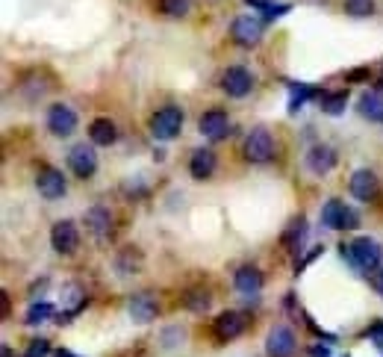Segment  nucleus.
Here are the masks:
<instances>
[{"mask_svg":"<svg viewBox=\"0 0 383 357\" xmlns=\"http://www.w3.org/2000/svg\"><path fill=\"white\" fill-rule=\"evenodd\" d=\"M36 189H39L41 198L56 201V198H62L68 192V180H65V175L56 166H41L36 171Z\"/></svg>","mask_w":383,"mask_h":357,"instance_id":"39448f33","label":"nucleus"},{"mask_svg":"<svg viewBox=\"0 0 383 357\" xmlns=\"http://www.w3.org/2000/svg\"><path fill=\"white\" fill-rule=\"evenodd\" d=\"M50 316H53V304H48V302H33L27 307V325H39Z\"/></svg>","mask_w":383,"mask_h":357,"instance_id":"bb28decb","label":"nucleus"},{"mask_svg":"<svg viewBox=\"0 0 383 357\" xmlns=\"http://www.w3.org/2000/svg\"><path fill=\"white\" fill-rule=\"evenodd\" d=\"M319 107L328 112V116H339V112H345V107H348V89L321 92V95H319Z\"/></svg>","mask_w":383,"mask_h":357,"instance_id":"b1692460","label":"nucleus"},{"mask_svg":"<svg viewBox=\"0 0 383 357\" xmlns=\"http://www.w3.org/2000/svg\"><path fill=\"white\" fill-rule=\"evenodd\" d=\"M307 97H313V89L304 83H292V101H289V112H298V107H304Z\"/></svg>","mask_w":383,"mask_h":357,"instance_id":"c85d7f7f","label":"nucleus"},{"mask_svg":"<svg viewBox=\"0 0 383 357\" xmlns=\"http://www.w3.org/2000/svg\"><path fill=\"white\" fill-rule=\"evenodd\" d=\"M253 89V74L242 65H233L221 74V92L227 97H245Z\"/></svg>","mask_w":383,"mask_h":357,"instance_id":"6e6552de","label":"nucleus"},{"mask_svg":"<svg viewBox=\"0 0 383 357\" xmlns=\"http://www.w3.org/2000/svg\"><path fill=\"white\" fill-rule=\"evenodd\" d=\"M295 349H298L295 334L286 325H277V328L268 331V337H265V354L268 357H292Z\"/></svg>","mask_w":383,"mask_h":357,"instance_id":"9b49d317","label":"nucleus"},{"mask_svg":"<svg viewBox=\"0 0 383 357\" xmlns=\"http://www.w3.org/2000/svg\"><path fill=\"white\" fill-rule=\"evenodd\" d=\"M157 6L168 18H183L192 9V0H157Z\"/></svg>","mask_w":383,"mask_h":357,"instance_id":"a878e982","label":"nucleus"},{"mask_svg":"<svg viewBox=\"0 0 383 357\" xmlns=\"http://www.w3.org/2000/svg\"><path fill=\"white\" fill-rule=\"evenodd\" d=\"M89 139H92V145H104V148H109L112 142L118 139V127H116V121H112V119H95V121L89 124Z\"/></svg>","mask_w":383,"mask_h":357,"instance_id":"aec40b11","label":"nucleus"},{"mask_svg":"<svg viewBox=\"0 0 383 357\" xmlns=\"http://www.w3.org/2000/svg\"><path fill=\"white\" fill-rule=\"evenodd\" d=\"M365 77H368L365 68H357V71H351V74H348V80H365Z\"/></svg>","mask_w":383,"mask_h":357,"instance_id":"f704fd0d","label":"nucleus"},{"mask_svg":"<svg viewBox=\"0 0 383 357\" xmlns=\"http://www.w3.org/2000/svg\"><path fill=\"white\" fill-rule=\"evenodd\" d=\"M68 168L74 171L80 180H89L95 171H97V154H95V148L86 145V142L74 145V148L68 151Z\"/></svg>","mask_w":383,"mask_h":357,"instance_id":"1a4fd4ad","label":"nucleus"},{"mask_svg":"<svg viewBox=\"0 0 383 357\" xmlns=\"http://www.w3.org/2000/svg\"><path fill=\"white\" fill-rule=\"evenodd\" d=\"M339 251H342V260H348L354 272H360V275L377 272V266H380V260H383L380 242L372 239V236H357L354 242H342V245H339Z\"/></svg>","mask_w":383,"mask_h":357,"instance_id":"f257e3e1","label":"nucleus"},{"mask_svg":"<svg viewBox=\"0 0 383 357\" xmlns=\"http://www.w3.org/2000/svg\"><path fill=\"white\" fill-rule=\"evenodd\" d=\"M116 266H118L121 275H133V269L141 266V254H139V248H124V251H118Z\"/></svg>","mask_w":383,"mask_h":357,"instance_id":"393cba45","label":"nucleus"},{"mask_svg":"<svg viewBox=\"0 0 383 357\" xmlns=\"http://www.w3.org/2000/svg\"><path fill=\"white\" fill-rule=\"evenodd\" d=\"M245 313H239V310H224L216 316V322H212V337H216L218 342H233L245 334Z\"/></svg>","mask_w":383,"mask_h":357,"instance_id":"20e7f679","label":"nucleus"},{"mask_svg":"<svg viewBox=\"0 0 383 357\" xmlns=\"http://www.w3.org/2000/svg\"><path fill=\"white\" fill-rule=\"evenodd\" d=\"M375 290H377V292L383 295V269H380V272L375 275Z\"/></svg>","mask_w":383,"mask_h":357,"instance_id":"c9c22d12","label":"nucleus"},{"mask_svg":"<svg viewBox=\"0 0 383 357\" xmlns=\"http://www.w3.org/2000/svg\"><path fill=\"white\" fill-rule=\"evenodd\" d=\"M307 219L304 216H298V219H292L289 222V227L283 231V236H280V245L286 248L289 254H301V245H304V239H307Z\"/></svg>","mask_w":383,"mask_h":357,"instance_id":"a211bd4d","label":"nucleus"},{"mask_svg":"<svg viewBox=\"0 0 383 357\" xmlns=\"http://www.w3.org/2000/svg\"><path fill=\"white\" fill-rule=\"evenodd\" d=\"M377 175L372 168H357L351 175V180H348V189H351V195L357 198V201H372V198L377 195Z\"/></svg>","mask_w":383,"mask_h":357,"instance_id":"ddd939ff","label":"nucleus"},{"mask_svg":"<svg viewBox=\"0 0 383 357\" xmlns=\"http://www.w3.org/2000/svg\"><path fill=\"white\" fill-rule=\"evenodd\" d=\"M50 354V342L48 339H33L30 346H27L24 357H48Z\"/></svg>","mask_w":383,"mask_h":357,"instance_id":"c756f323","label":"nucleus"},{"mask_svg":"<svg viewBox=\"0 0 383 357\" xmlns=\"http://www.w3.org/2000/svg\"><path fill=\"white\" fill-rule=\"evenodd\" d=\"M183 119H186V116H183V109L174 107V104L157 109V112L151 116V133H153V139L172 142V139L183 130Z\"/></svg>","mask_w":383,"mask_h":357,"instance_id":"f03ea898","label":"nucleus"},{"mask_svg":"<svg viewBox=\"0 0 383 357\" xmlns=\"http://www.w3.org/2000/svg\"><path fill=\"white\" fill-rule=\"evenodd\" d=\"M309 357H330V349L328 346H313L309 349Z\"/></svg>","mask_w":383,"mask_h":357,"instance_id":"473e14b6","label":"nucleus"},{"mask_svg":"<svg viewBox=\"0 0 383 357\" xmlns=\"http://www.w3.org/2000/svg\"><path fill=\"white\" fill-rule=\"evenodd\" d=\"M245 4H248V6H253V9H263V12L274 6V4H272V0H245Z\"/></svg>","mask_w":383,"mask_h":357,"instance_id":"2f4dec72","label":"nucleus"},{"mask_svg":"<svg viewBox=\"0 0 383 357\" xmlns=\"http://www.w3.org/2000/svg\"><path fill=\"white\" fill-rule=\"evenodd\" d=\"M0 351H4V357H12V349H9V346H4Z\"/></svg>","mask_w":383,"mask_h":357,"instance_id":"4c0bfd02","label":"nucleus"},{"mask_svg":"<svg viewBox=\"0 0 383 357\" xmlns=\"http://www.w3.org/2000/svg\"><path fill=\"white\" fill-rule=\"evenodd\" d=\"M263 283H265V278L257 266H239L236 275H233V287L242 295H251V298L263 290Z\"/></svg>","mask_w":383,"mask_h":357,"instance_id":"f3484780","label":"nucleus"},{"mask_svg":"<svg viewBox=\"0 0 383 357\" xmlns=\"http://www.w3.org/2000/svg\"><path fill=\"white\" fill-rule=\"evenodd\" d=\"M48 130L53 136H60V139L71 136V133L77 130V112L71 109L68 104H53L48 109Z\"/></svg>","mask_w":383,"mask_h":357,"instance_id":"9d476101","label":"nucleus"},{"mask_svg":"<svg viewBox=\"0 0 383 357\" xmlns=\"http://www.w3.org/2000/svg\"><path fill=\"white\" fill-rule=\"evenodd\" d=\"M216 166H218V160H216V151L212 148H197L189 156V175L195 180H209L216 175Z\"/></svg>","mask_w":383,"mask_h":357,"instance_id":"dca6fc26","label":"nucleus"},{"mask_svg":"<svg viewBox=\"0 0 383 357\" xmlns=\"http://www.w3.org/2000/svg\"><path fill=\"white\" fill-rule=\"evenodd\" d=\"M209 304H212V292L207 287H192L183 295V307L192 313H204V310H209Z\"/></svg>","mask_w":383,"mask_h":357,"instance_id":"5701e85b","label":"nucleus"},{"mask_svg":"<svg viewBox=\"0 0 383 357\" xmlns=\"http://www.w3.org/2000/svg\"><path fill=\"white\" fill-rule=\"evenodd\" d=\"M345 207L339 198H330L328 204L321 207V224L330 227V231H345Z\"/></svg>","mask_w":383,"mask_h":357,"instance_id":"412c9836","label":"nucleus"},{"mask_svg":"<svg viewBox=\"0 0 383 357\" xmlns=\"http://www.w3.org/2000/svg\"><path fill=\"white\" fill-rule=\"evenodd\" d=\"M345 12L351 18H368L375 12V0H345Z\"/></svg>","mask_w":383,"mask_h":357,"instance_id":"cd10ccee","label":"nucleus"},{"mask_svg":"<svg viewBox=\"0 0 383 357\" xmlns=\"http://www.w3.org/2000/svg\"><path fill=\"white\" fill-rule=\"evenodd\" d=\"M242 154L245 160L253 163V166H263L274 156V139L265 127H253V130L245 136V145H242Z\"/></svg>","mask_w":383,"mask_h":357,"instance_id":"7ed1b4c3","label":"nucleus"},{"mask_svg":"<svg viewBox=\"0 0 383 357\" xmlns=\"http://www.w3.org/2000/svg\"><path fill=\"white\" fill-rule=\"evenodd\" d=\"M197 130L209 142H218L224 136H230V116H227L224 109H209L201 116V121H197Z\"/></svg>","mask_w":383,"mask_h":357,"instance_id":"f8f14e48","label":"nucleus"},{"mask_svg":"<svg viewBox=\"0 0 383 357\" xmlns=\"http://www.w3.org/2000/svg\"><path fill=\"white\" fill-rule=\"evenodd\" d=\"M357 109H360V116L368 119V121H383V95L380 92H365L360 97Z\"/></svg>","mask_w":383,"mask_h":357,"instance_id":"4be33fe9","label":"nucleus"},{"mask_svg":"<svg viewBox=\"0 0 383 357\" xmlns=\"http://www.w3.org/2000/svg\"><path fill=\"white\" fill-rule=\"evenodd\" d=\"M365 337H383V322H377V325H372L365 331Z\"/></svg>","mask_w":383,"mask_h":357,"instance_id":"72a5a7b5","label":"nucleus"},{"mask_svg":"<svg viewBox=\"0 0 383 357\" xmlns=\"http://www.w3.org/2000/svg\"><path fill=\"white\" fill-rule=\"evenodd\" d=\"M283 12H289V6L286 4H277V6H272V9H265L263 15H265V21H274V18H280Z\"/></svg>","mask_w":383,"mask_h":357,"instance_id":"7c9ffc66","label":"nucleus"},{"mask_svg":"<svg viewBox=\"0 0 383 357\" xmlns=\"http://www.w3.org/2000/svg\"><path fill=\"white\" fill-rule=\"evenodd\" d=\"M86 227H89V234H92V236L104 239V236L112 231V213H109V207L95 204V207L86 213Z\"/></svg>","mask_w":383,"mask_h":357,"instance_id":"6ab92c4d","label":"nucleus"},{"mask_svg":"<svg viewBox=\"0 0 383 357\" xmlns=\"http://www.w3.org/2000/svg\"><path fill=\"white\" fill-rule=\"evenodd\" d=\"M263 18L257 15H239L230 27V36L239 48H257L260 45V39H263Z\"/></svg>","mask_w":383,"mask_h":357,"instance_id":"423d86ee","label":"nucleus"},{"mask_svg":"<svg viewBox=\"0 0 383 357\" xmlns=\"http://www.w3.org/2000/svg\"><path fill=\"white\" fill-rule=\"evenodd\" d=\"M50 245L56 254H74L77 245H80V231H77V224L71 222V219H60L53 227H50Z\"/></svg>","mask_w":383,"mask_h":357,"instance_id":"0eeeda50","label":"nucleus"},{"mask_svg":"<svg viewBox=\"0 0 383 357\" xmlns=\"http://www.w3.org/2000/svg\"><path fill=\"white\" fill-rule=\"evenodd\" d=\"M4 316H9V295L4 292Z\"/></svg>","mask_w":383,"mask_h":357,"instance_id":"e433bc0d","label":"nucleus"},{"mask_svg":"<svg viewBox=\"0 0 383 357\" xmlns=\"http://www.w3.org/2000/svg\"><path fill=\"white\" fill-rule=\"evenodd\" d=\"M380 349H383V346H380Z\"/></svg>","mask_w":383,"mask_h":357,"instance_id":"58836bf2","label":"nucleus"},{"mask_svg":"<svg viewBox=\"0 0 383 357\" xmlns=\"http://www.w3.org/2000/svg\"><path fill=\"white\" fill-rule=\"evenodd\" d=\"M336 163H339V156H336V151L330 145H313L307 151V168L313 171V175H319V177L328 175V171H333Z\"/></svg>","mask_w":383,"mask_h":357,"instance_id":"2eb2a0df","label":"nucleus"},{"mask_svg":"<svg viewBox=\"0 0 383 357\" xmlns=\"http://www.w3.org/2000/svg\"><path fill=\"white\" fill-rule=\"evenodd\" d=\"M127 313L133 316V322L139 325H148L157 319V313H160V304H157V298H153L151 292H136L130 302H127Z\"/></svg>","mask_w":383,"mask_h":357,"instance_id":"4468645a","label":"nucleus"}]
</instances>
